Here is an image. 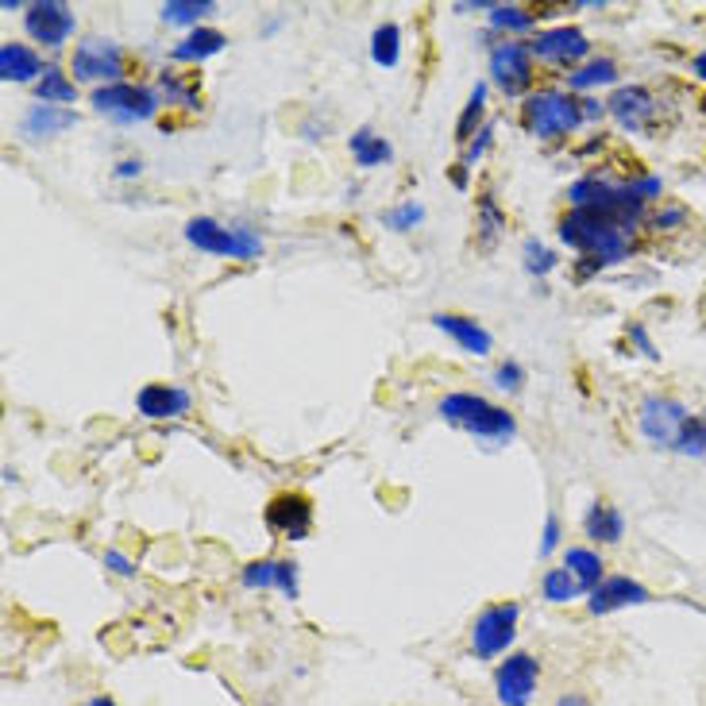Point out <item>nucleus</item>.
Masks as SVG:
<instances>
[{
  "instance_id": "nucleus-1",
  "label": "nucleus",
  "mask_w": 706,
  "mask_h": 706,
  "mask_svg": "<svg viewBox=\"0 0 706 706\" xmlns=\"http://www.w3.org/2000/svg\"><path fill=\"white\" fill-rule=\"evenodd\" d=\"M559 240L587 259V263H579V279L629 259V248H633L626 224L611 221V216L595 213V209H572V213L559 221Z\"/></svg>"
},
{
  "instance_id": "nucleus-2",
  "label": "nucleus",
  "mask_w": 706,
  "mask_h": 706,
  "mask_svg": "<svg viewBox=\"0 0 706 706\" xmlns=\"http://www.w3.org/2000/svg\"><path fill=\"white\" fill-rule=\"evenodd\" d=\"M441 417L448 421V425H456V428H464V433L478 436V441H494V444H506L510 436L517 433L514 413H506L502 405H491L486 397L467 394V391L444 397Z\"/></svg>"
},
{
  "instance_id": "nucleus-3",
  "label": "nucleus",
  "mask_w": 706,
  "mask_h": 706,
  "mask_svg": "<svg viewBox=\"0 0 706 706\" xmlns=\"http://www.w3.org/2000/svg\"><path fill=\"white\" fill-rule=\"evenodd\" d=\"M522 120L537 140H559V135L575 132L583 124V112L579 101L567 97L564 89H537V93L525 97Z\"/></svg>"
},
{
  "instance_id": "nucleus-4",
  "label": "nucleus",
  "mask_w": 706,
  "mask_h": 706,
  "mask_svg": "<svg viewBox=\"0 0 706 706\" xmlns=\"http://www.w3.org/2000/svg\"><path fill=\"white\" fill-rule=\"evenodd\" d=\"M185 240L198 251H209V255H224V259H259L263 255V235L243 229V224H221L213 216H193L185 224Z\"/></svg>"
},
{
  "instance_id": "nucleus-5",
  "label": "nucleus",
  "mask_w": 706,
  "mask_h": 706,
  "mask_svg": "<svg viewBox=\"0 0 706 706\" xmlns=\"http://www.w3.org/2000/svg\"><path fill=\"white\" fill-rule=\"evenodd\" d=\"M89 104H93L101 117L117 120V124H143V120L155 117L162 101H159L155 89L135 85V81H117V85L93 89Z\"/></svg>"
},
{
  "instance_id": "nucleus-6",
  "label": "nucleus",
  "mask_w": 706,
  "mask_h": 706,
  "mask_svg": "<svg viewBox=\"0 0 706 706\" xmlns=\"http://www.w3.org/2000/svg\"><path fill=\"white\" fill-rule=\"evenodd\" d=\"M517 618H522V606L517 603H494L471 622V653L478 660H498L506 656V648L517 637Z\"/></svg>"
},
{
  "instance_id": "nucleus-7",
  "label": "nucleus",
  "mask_w": 706,
  "mask_h": 706,
  "mask_svg": "<svg viewBox=\"0 0 706 706\" xmlns=\"http://www.w3.org/2000/svg\"><path fill=\"white\" fill-rule=\"evenodd\" d=\"M70 70H74V81H109V85H117V81H124V70H128V59L124 51H120L112 39H101V36H89L81 39L74 47V59H70Z\"/></svg>"
},
{
  "instance_id": "nucleus-8",
  "label": "nucleus",
  "mask_w": 706,
  "mask_h": 706,
  "mask_svg": "<svg viewBox=\"0 0 706 706\" xmlns=\"http://www.w3.org/2000/svg\"><path fill=\"white\" fill-rule=\"evenodd\" d=\"M541 684V660L533 653H510L494 668V695L502 706H530Z\"/></svg>"
},
{
  "instance_id": "nucleus-9",
  "label": "nucleus",
  "mask_w": 706,
  "mask_h": 706,
  "mask_svg": "<svg viewBox=\"0 0 706 706\" xmlns=\"http://www.w3.org/2000/svg\"><path fill=\"white\" fill-rule=\"evenodd\" d=\"M23 28H28V36L36 39V43L59 51L78 31V20H74V8L62 4V0H36V4H28V12H23Z\"/></svg>"
},
{
  "instance_id": "nucleus-10",
  "label": "nucleus",
  "mask_w": 706,
  "mask_h": 706,
  "mask_svg": "<svg viewBox=\"0 0 706 706\" xmlns=\"http://www.w3.org/2000/svg\"><path fill=\"white\" fill-rule=\"evenodd\" d=\"M491 81L506 97H522L533 85V51L530 43H498L491 51Z\"/></svg>"
},
{
  "instance_id": "nucleus-11",
  "label": "nucleus",
  "mask_w": 706,
  "mask_h": 706,
  "mask_svg": "<svg viewBox=\"0 0 706 706\" xmlns=\"http://www.w3.org/2000/svg\"><path fill=\"white\" fill-rule=\"evenodd\" d=\"M687 405L676 402V397H645L641 402V433H645V441H653L656 448H672L679 436V428L687 425Z\"/></svg>"
},
{
  "instance_id": "nucleus-12",
  "label": "nucleus",
  "mask_w": 706,
  "mask_h": 706,
  "mask_svg": "<svg viewBox=\"0 0 706 706\" xmlns=\"http://www.w3.org/2000/svg\"><path fill=\"white\" fill-rule=\"evenodd\" d=\"M530 51H533V59H541V62H552V67H583V59L591 54V43H587V36H583L579 28H552L545 31V36H537L530 43Z\"/></svg>"
},
{
  "instance_id": "nucleus-13",
  "label": "nucleus",
  "mask_w": 706,
  "mask_h": 706,
  "mask_svg": "<svg viewBox=\"0 0 706 706\" xmlns=\"http://www.w3.org/2000/svg\"><path fill=\"white\" fill-rule=\"evenodd\" d=\"M266 530L286 541H305L313 530V506L302 494H279L266 506Z\"/></svg>"
},
{
  "instance_id": "nucleus-14",
  "label": "nucleus",
  "mask_w": 706,
  "mask_h": 706,
  "mask_svg": "<svg viewBox=\"0 0 706 706\" xmlns=\"http://www.w3.org/2000/svg\"><path fill=\"white\" fill-rule=\"evenodd\" d=\"M653 603V591L645 583L629 579V575H606L595 591H591V614H614V611H626V606H645Z\"/></svg>"
},
{
  "instance_id": "nucleus-15",
  "label": "nucleus",
  "mask_w": 706,
  "mask_h": 706,
  "mask_svg": "<svg viewBox=\"0 0 706 706\" xmlns=\"http://www.w3.org/2000/svg\"><path fill=\"white\" fill-rule=\"evenodd\" d=\"M606 112L618 120L626 132H645L648 120L656 117V97L645 85H618L606 101Z\"/></svg>"
},
{
  "instance_id": "nucleus-16",
  "label": "nucleus",
  "mask_w": 706,
  "mask_h": 706,
  "mask_svg": "<svg viewBox=\"0 0 706 706\" xmlns=\"http://www.w3.org/2000/svg\"><path fill=\"white\" fill-rule=\"evenodd\" d=\"M240 583L248 591H279L286 598H297V564L294 559H251L240 572Z\"/></svg>"
},
{
  "instance_id": "nucleus-17",
  "label": "nucleus",
  "mask_w": 706,
  "mask_h": 706,
  "mask_svg": "<svg viewBox=\"0 0 706 706\" xmlns=\"http://www.w3.org/2000/svg\"><path fill=\"white\" fill-rule=\"evenodd\" d=\"M135 410L151 421L182 417V413H190V391L170 386V383H148L140 394H135Z\"/></svg>"
},
{
  "instance_id": "nucleus-18",
  "label": "nucleus",
  "mask_w": 706,
  "mask_h": 706,
  "mask_svg": "<svg viewBox=\"0 0 706 706\" xmlns=\"http://www.w3.org/2000/svg\"><path fill=\"white\" fill-rule=\"evenodd\" d=\"M74 124H78V112L62 109V104H31L20 120L23 135H31V140H51V135L67 132V128Z\"/></svg>"
},
{
  "instance_id": "nucleus-19",
  "label": "nucleus",
  "mask_w": 706,
  "mask_h": 706,
  "mask_svg": "<svg viewBox=\"0 0 706 706\" xmlns=\"http://www.w3.org/2000/svg\"><path fill=\"white\" fill-rule=\"evenodd\" d=\"M433 324L436 329L444 332V336H452L456 340L460 347H464V352H471V355H486L491 352V332L483 329V324L475 321V316H460V313H436L433 316Z\"/></svg>"
},
{
  "instance_id": "nucleus-20",
  "label": "nucleus",
  "mask_w": 706,
  "mask_h": 706,
  "mask_svg": "<svg viewBox=\"0 0 706 706\" xmlns=\"http://www.w3.org/2000/svg\"><path fill=\"white\" fill-rule=\"evenodd\" d=\"M224 47H229V36H224V31L193 28L182 43H174L170 59H174V62H205V59H213V54H221Z\"/></svg>"
},
{
  "instance_id": "nucleus-21",
  "label": "nucleus",
  "mask_w": 706,
  "mask_h": 706,
  "mask_svg": "<svg viewBox=\"0 0 706 706\" xmlns=\"http://www.w3.org/2000/svg\"><path fill=\"white\" fill-rule=\"evenodd\" d=\"M43 59L28 43H4L0 47V78L4 81H39L43 78Z\"/></svg>"
},
{
  "instance_id": "nucleus-22",
  "label": "nucleus",
  "mask_w": 706,
  "mask_h": 706,
  "mask_svg": "<svg viewBox=\"0 0 706 706\" xmlns=\"http://www.w3.org/2000/svg\"><path fill=\"white\" fill-rule=\"evenodd\" d=\"M583 530H587V537L595 541V545H618V541L626 537V517H622V510L611 506V502H595V506L587 510Z\"/></svg>"
},
{
  "instance_id": "nucleus-23",
  "label": "nucleus",
  "mask_w": 706,
  "mask_h": 706,
  "mask_svg": "<svg viewBox=\"0 0 706 706\" xmlns=\"http://www.w3.org/2000/svg\"><path fill=\"white\" fill-rule=\"evenodd\" d=\"M564 567L575 575V583H579L583 595H591V591L606 579V575H603V556H598L595 548H567L564 552Z\"/></svg>"
},
{
  "instance_id": "nucleus-24",
  "label": "nucleus",
  "mask_w": 706,
  "mask_h": 706,
  "mask_svg": "<svg viewBox=\"0 0 706 706\" xmlns=\"http://www.w3.org/2000/svg\"><path fill=\"white\" fill-rule=\"evenodd\" d=\"M347 148H352V159L360 162L363 170H375V167H383V162L394 159V148L383 140V135L371 132V128H360V132L347 140Z\"/></svg>"
},
{
  "instance_id": "nucleus-25",
  "label": "nucleus",
  "mask_w": 706,
  "mask_h": 706,
  "mask_svg": "<svg viewBox=\"0 0 706 706\" xmlns=\"http://www.w3.org/2000/svg\"><path fill=\"white\" fill-rule=\"evenodd\" d=\"M614 81H618V62L614 59H587L583 67H575L572 74H567V89L587 93V89L614 85Z\"/></svg>"
},
{
  "instance_id": "nucleus-26",
  "label": "nucleus",
  "mask_w": 706,
  "mask_h": 706,
  "mask_svg": "<svg viewBox=\"0 0 706 706\" xmlns=\"http://www.w3.org/2000/svg\"><path fill=\"white\" fill-rule=\"evenodd\" d=\"M36 97H39V104H62V109H67V104L78 97V89L59 67H47L43 78L36 81Z\"/></svg>"
},
{
  "instance_id": "nucleus-27",
  "label": "nucleus",
  "mask_w": 706,
  "mask_h": 706,
  "mask_svg": "<svg viewBox=\"0 0 706 706\" xmlns=\"http://www.w3.org/2000/svg\"><path fill=\"white\" fill-rule=\"evenodd\" d=\"M371 59H375V67H397V59H402V28L397 23H379L371 36Z\"/></svg>"
},
{
  "instance_id": "nucleus-28",
  "label": "nucleus",
  "mask_w": 706,
  "mask_h": 706,
  "mask_svg": "<svg viewBox=\"0 0 706 706\" xmlns=\"http://www.w3.org/2000/svg\"><path fill=\"white\" fill-rule=\"evenodd\" d=\"M213 0H167V4L159 8L162 20L167 23H182V28H198V20H205L209 12H213Z\"/></svg>"
},
{
  "instance_id": "nucleus-29",
  "label": "nucleus",
  "mask_w": 706,
  "mask_h": 706,
  "mask_svg": "<svg viewBox=\"0 0 706 706\" xmlns=\"http://www.w3.org/2000/svg\"><path fill=\"white\" fill-rule=\"evenodd\" d=\"M672 448H676L679 456H692V460L706 456V413H692V417H687V425L679 428Z\"/></svg>"
},
{
  "instance_id": "nucleus-30",
  "label": "nucleus",
  "mask_w": 706,
  "mask_h": 706,
  "mask_svg": "<svg viewBox=\"0 0 706 706\" xmlns=\"http://www.w3.org/2000/svg\"><path fill=\"white\" fill-rule=\"evenodd\" d=\"M541 591H545L548 603H572V598H579V583H575V575L567 572V567H548L545 579H541Z\"/></svg>"
},
{
  "instance_id": "nucleus-31",
  "label": "nucleus",
  "mask_w": 706,
  "mask_h": 706,
  "mask_svg": "<svg viewBox=\"0 0 706 706\" xmlns=\"http://www.w3.org/2000/svg\"><path fill=\"white\" fill-rule=\"evenodd\" d=\"M541 12H533V8H522V4H494L491 8V28H502V31H530L533 23H537Z\"/></svg>"
},
{
  "instance_id": "nucleus-32",
  "label": "nucleus",
  "mask_w": 706,
  "mask_h": 706,
  "mask_svg": "<svg viewBox=\"0 0 706 706\" xmlns=\"http://www.w3.org/2000/svg\"><path fill=\"white\" fill-rule=\"evenodd\" d=\"M483 112H486V85L478 81L475 93H471V101H467V109H464V117H460V124H456V140L460 143H471V135H475Z\"/></svg>"
},
{
  "instance_id": "nucleus-33",
  "label": "nucleus",
  "mask_w": 706,
  "mask_h": 706,
  "mask_svg": "<svg viewBox=\"0 0 706 706\" xmlns=\"http://www.w3.org/2000/svg\"><path fill=\"white\" fill-rule=\"evenodd\" d=\"M383 221H386V229H394V232H410L425 221V205H417V201H402V205H394Z\"/></svg>"
},
{
  "instance_id": "nucleus-34",
  "label": "nucleus",
  "mask_w": 706,
  "mask_h": 706,
  "mask_svg": "<svg viewBox=\"0 0 706 706\" xmlns=\"http://www.w3.org/2000/svg\"><path fill=\"white\" fill-rule=\"evenodd\" d=\"M525 271L530 274H548V271H556V255L545 248L541 240H525Z\"/></svg>"
},
{
  "instance_id": "nucleus-35",
  "label": "nucleus",
  "mask_w": 706,
  "mask_h": 706,
  "mask_svg": "<svg viewBox=\"0 0 706 706\" xmlns=\"http://www.w3.org/2000/svg\"><path fill=\"white\" fill-rule=\"evenodd\" d=\"M478 229H483V240L491 243L494 235L506 229V216L498 213V205H494V198L486 193V198H478Z\"/></svg>"
},
{
  "instance_id": "nucleus-36",
  "label": "nucleus",
  "mask_w": 706,
  "mask_h": 706,
  "mask_svg": "<svg viewBox=\"0 0 706 706\" xmlns=\"http://www.w3.org/2000/svg\"><path fill=\"white\" fill-rule=\"evenodd\" d=\"M522 383H525V367L517 360H506L494 367V386H498V391H517Z\"/></svg>"
},
{
  "instance_id": "nucleus-37",
  "label": "nucleus",
  "mask_w": 706,
  "mask_h": 706,
  "mask_svg": "<svg viewBox=\"0 0 706 706\" xmlns=\"http://www.w3.org/2000/svg\"><path fill=\"white\" fill-rule=\"evenodd\" d=\"M475 135H478V140H471V143H467V159H464V167H475V162L486 155V148H491V140H494V124H483Z\"/></svg>"
},
{
  "instance_id": "nucleus-38",
  "label": "nucleus",
  "mask_w": 706,
  "mask_h": 706,
  "mask_svg": "<svg viewBox=\"0 0 706 706\" xmlns=\"http://www.w3.org/2000/svg\"><path fill=\"white\" fill-rule=\"evenodd\" d=\"M159 85H162V93H167V101H170V104H193V89L178 85V78H174V74H162V78H159Z\"/></svg>"
},
{
  "instance_id": "nucleus-39",
  "label": "nucleus",
  "mask_w": 706,
  "mask_h": 706,
  "mask_svg": "<svg viewBox=\"0 0 706 706\" xmlns=\"http://www.w3.org/2000/svg\"><path fill=\"white\" fill-rule=\"evenodd\" d=\"M633 193H637L641 201H653V198H660V190H664V182L656 174H645V178H633V182H626Z\"/></svg>"
},
{
  "instance_id": "nucleus-40",
  "label": "nucleus",
  "mask_w": 706,
  "mask_h": 706,
  "mask_svg": "<svg viewBox=\"0 0 706 706\" xmlns=\"http://www.w3.org/2000/svg\"><path fill=\"white\" fill-rule=\"evenodd\" d=\"M104 567H112L117 575H135V564L124 556V552H117V548L104 552Z\"/></svg>"
},
{
  "instance_id": "nucleus-41",
  "label": "nucleus",
  "mask_w": 706,
  "mask_h": 706,
  "mask_svg": "<svg viewBox=\"0 0 706 706\" xmlns=\"http://www.w3.org/2000/svg\"><path fill=\"white\" fill-rule=\"evenodd\" d=\"M559 545V517L548 514L545 517V537H541V552H552Z\"/></svg>"
},
{
  "instance_id": "nucleus-42",
  "label": "nucleus",
  "mask_w": 706,
  "mask_h": 706,
  "mask_svg": "<svg viewBox=\"0 0 706 706\" xmlns=\"http://www.w3.org/2000/svg\"><path fill=\"white\" fill-rule=\"evenodd\" d=\"M687 221V213H684V209H664V213H656L653 216V224H656V229H664V224H684Z\"/></svg>"
},
{
  "instance_id": "nucleus-43",
  "label": "nucleus",
  "mask_w": 706,
  "mask_h": 706,
  "mask_svg": "<svg viewBox=\"0 0 706 706\" xmlns=\"http://www.w3.org/2000/svg\"><path fill=\"white\" fill-rule=\"evenodd\" d=\"M579 112H583V120H603L606 117V101H579Z\"/></svg>"
},
{
  "instance_id": "nucleus-44",
  "label": "nucleus",
  "mask_w": 706,
  "mask_h": 706,
  "mask_svg": "<svg viewBox=\"0 0 706 706\" xmlns=\"http://www.w3.org/2000/svg\"><path fill=\"white\" fill-rule=\"evenodd\" d=\"M629 336L637 340V344H641V352H645L648 360H656V347H653V340L645 336V329H637V324H633V329H629Z\"/></svg>"
},
{
  "instance_id": "nucleus-45",
  "label": "nucleus",
  "mask_w": 706,
  "mask_h": 706,
  "mask_svg": "<svg viewBox=\"0 0 706 706\" xmlns=\"http://www.w3.org/2000/svg\"><path fill=\"white\" fill-rule=\"evenodd\" d=\"M140 170H143V162H140V159H124V162H120V167H117V178H135V174H140Z\"/></svg>"
},
{
  "instance_id": "nucleus-46",
  "label": "nucleus",
  "mask_w": 706,
  "mask_h": 706,
  "mask_svg": "<svg viewBox=\"0 0 706 706\" xmlns=\"http://www.w3.org/2000/svg\"><path fill=\"white\" fill-rule=\"evenodd\" d=\"M556 706H591L587 703V695H579V692H567V695H559Z\"/></svg>"
},
{
  "instance_id": "nucleus-47",
  "label": "nucleus",
  "mask_w": 706,
  "mask_h": 706,
  "mask_svg": "<svg viewBox=\"0 0 706 706\" xmlns=\"http://www.w3.org/2000/svg\"><path fill=\"white\" fill-rule=\"evenodd\" d=\"M692 74L699 78V81H706V47H703V51L692 59Z\"/></svg>"
},
{
  "instance_id": "nucleus-48",
  "label": "nucleus",
  "mask_w": 706,
  "mask_h": 706,
  "mask_svg": "<svg viewBox=\"0 0 706 706\" xmlns=\"http://www.w3.org/2000/svg\"><path fill=\"white\" fill-rule=\"evenodd\" d=\"M452 182H456V190H467V174H464V162H460L456 170H452Z\"/></svg>"
},
{
  "instance_id": "nucleus-49",
  "label": "nucleus",
  "mask_w": 706,
  "mask_h": 706,
  "mask_svg": "<svg viewBox=\"0 0 706 706\" xmlns=\"http://www.w3.org/2000/svg\"><path fill=\"white\" fill-rule=\"evenodd\" d=\"M85 706H117V703H112L109 695H93V699H89Z\"/></svg>"
},
{
  "instance_id": "nucleus-50",
  "label": "nucleus",
  "mask_w": 706,
  "mask_h": 706,
  "mask_svg": "<svg viewBox=\"0 0 706 706\" xmlns=\"http://www.w3.org/2000/svg\"><path fill=\"white\" fill-rule=\"evenodd\" d=\"M703 112H706V97H703Z\"/></svg>"
}]
</instances>
